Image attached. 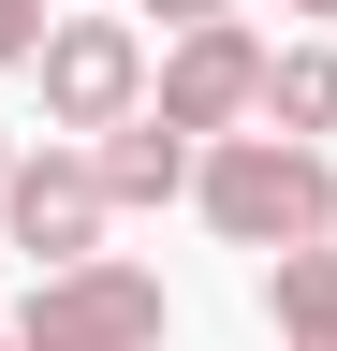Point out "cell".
<instances>
[{"label":"cell","mask_w":337,"mask_h":351,"mask_svg":"<svg viewBox=\"0 0 337 351\" xmlns=\"http://www.w3.org/2000/svg\"><path fill=\"white\" fill-rule=\"evenodd\" d=\"M191 205L220 219L235 249H264V263L337 249V161H323V147H279V132H235V147H205V161H191Z\"/></svg>","instance_id":"obj_1"},{"label":"cell","mask_w":337,"mask_h":351,"mask_svg":"<svg viewBox=\"0 0 337 351\" xmlns=\"http://www.w3.org/2000/svg\"><path fill=\"white\" fill-rule=\"evenodd\" d=\"M264 59H279V44L249 29V15L235 29H191L176 59L147 73V117L176 132V147H235V132H264Z\"/></svg>","instance_id":"obj_2"},{"label":"cell","mask_w":337,"mask_h":351,"mask_svg":"<svg viewBox=\"0 0 337 351\" xmlns=\"http://www.w3.org/2000/svg\"><path fill=\"white\" fill-rule=\"evenodd\" d=\"M103 161L89 147H15V176H0V234L30 249V278H73V263H103Z\"/></svg>","instance_id":"obj_3"},{"label":"cell","mask_w":337,"mask_h":351,"mask_svg":"<svg viewBox=\"0 0 337 351\" xmlns=\"http://www.w3.org/2000/svg\"><path fill=\"white\" fill-rule=\"evenodd\" d=\"M15 351H161V278L147 263H73V278H30L15 307Z\"/></svg>","instance_id":"obj_4"},{"label":"cell","mask_w":337,"mask_h":351,"mask_svg":"<svg viewBox=\"0 0 337 351\" xmlns=\"http://www.w3.org/2000/svg\"><path fill=\"white\" fill-rule=\"evenodd\" d=\"M30 88H45L59 132H132L147 117V44L117 29V15H59L45 59H30Z\"/></svg>","instance_id":"obj_5"},{"label":"cell","mask_w":337,"mask_h":351,"mask_svg":"<svg viewBox=\"0 0 337 351\" xmlns=\"http://www.w3.org/2000/svg\"><path fill=\"white\" fill-rule=\"evenodd\" d=\"M89 161H103V205H176L205 147H176V132H161V117H132V132H103Z\"/></svg>","instance_id":"obj_6"},{"label":"cell","mask_w":337,"mask_h":351,"mask_svg":"<svg viewBox=\"0 0 337 351\" xmlns=\"http://www.w3.org/2000/svg\"><path fill=\"white\" fill-rule=\"evenodd\" d=\"M264 132L279 147H323L337 132V44H279L264 59Z\"/></svg>","instance_id":"obj_7"},{"label":"cell","mask_w":337,"mask_h":351,"mask_svg":"<svg viewBox=\"0 0 337 351\" xmlns=\"http://www.w3.org/2000/svg\"><path fill=\"white\" fill-rule=\"evenodd\" d=\"M264 322H279L293 351H337V249H293V263H264Z\"/></svg>","instance_id":"obj_8"},{"label":"cell","mask_w":337,"mask_h":351,"mask_svg":"<svg viewBox=\"0 0 337 351\" xmlns=\"http://www.w3.org/2000/svg\"><path fill=\"white\" fill-rule=\"evenodd\" d=\"M45 29H59L45 0H0V73H30V59H45Z\"/></svg>","instance_id":"obj_9"},{"label":"cell","mask_w":337,"mask_h":351,"mask_svg":"<svg viewBox=\"0 0 337 351\" xmlns=\"http://www.w3.org/2000/svg\"><path fill=\"white\" fill-rule=\"evenodd\" d=\"M147 15H161V29L191 44V29H235V0H147Z\"/></svg>","instance_id":"obj_10"},{"label":"cell","mask_w":337,"mask_h":351,"mask_svg":"<svg viewBox=\"0 0 337 351\" xmlns=\"http://www.w3.org/2000/svg\"><path fill=\"white\" fill-rule=\"evenodd\" d=\"M279 15H337V0H279Z\"/></svg>","instance_id":"obj_11"},{"label":"cell","mask_w":337,"mask_h":351,"mask_svg":"<svg viewBox=\"0 0 337 351\" xmlns=\"http://www.w3.org/2000/svg\"><path fill=\"white\" fill-rule=\"evenodd\" d=\"M0 176H15V132H0Z\"/></svg>","instance_id":"obj_12"},{"label":"cell","mask_w":337,"mask_h":351,"mask_svg":"<svg viewBox=\"0 0 337 351\" xmlns=\"http://www.w3.org/2000/svg\"><path fill=\"white\" fill-rule=\"evenodd\" d=\"M0 351H15V322H0Z\"/></svg>","instance_id":"obj_13"}]
</instances>
